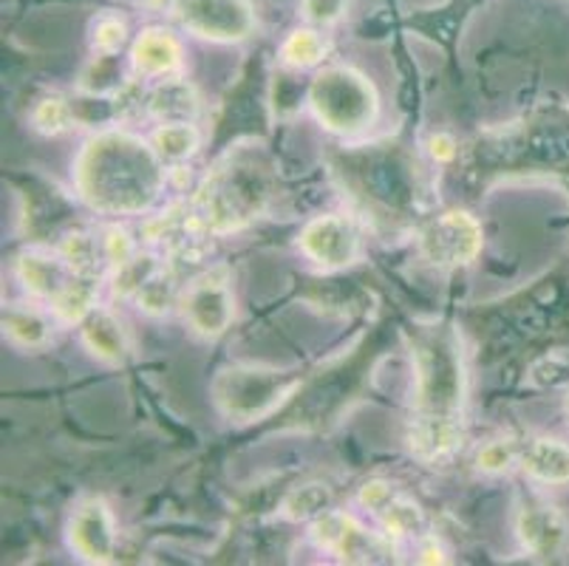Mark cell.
Masks as SVG:
<instances>
[{
    "label": "cell",
    "mask_w": 569,
    "mask_h": 566,
    "mask_svg": "<svg viewBox=\"0 0 569 566\" xmlns=\"http://www.w3.org/2000/svg\"><path fill=\"white\" fill-rule=\"evenodd\" d=\"M413 363V408L408 448L426 465H439L462 445L468 366L453 324L422 320L408 331Z\"/></svg>",
    "instance_id": "cell-1"
},
{
    "label": "cell",
    "mask_w": 569,
    "mask_h": 566,
    "mask_svg": "<svg viewBox=\"0 0 569 566\" xmlns=\"http://www.w3.org/2000/svg\"><path fill=\"white\" fill-rule=\"evenodd\" d=\"M74 185L91 210L133 216L151 210L164 190V162L153 145L128 131H102L86 142Z\"/></svg>",
    "instance_id": "cell-2"
},
{
    "label": "cell",
    "mask_w": 569,
    "mask_h": 566,
    "mask_svg": "<svg viewBox=\"0 0 569 566\" xmlns=\"http://www.w3.org/2000/svg\"><path fill=\"white\" fill-rule=\"evenodd\" d=\"M276 196V170L258 145H238L196 187L188 201L196 230L204 238L244 230L263 216Z\"/></svg>",
    "instance_id": "cell-3"
},
{
    "label": "cell",
    "mask_w": 569,
    "mask_h": 566,
    "mask_svg": "<svg viewBox=\"0 0 569 566\" xmlns=\"http://www.w3.org/2000/svg\"><path fill=\"white\" fill-rule=\"evenodd\" d=\"M303 388L301 371L295 368L236 363L213 377V403L230 423L250 425L278 414Z\"/></svg>",
    "instance_id": "cell-4"
},
{
    "label": "cell",
    "mask_w": 569,
    "mask_h": 566,
    "mask_svg": "<svg viewBox=\"0 0 569 566\" xmlns=\"http://www.w3.org/2000/svg\"><path fill=\"white\" fill-rule=\"evenodd\" d=\"M309 106L326 131L338 137H360L377 122L380 97L369 77L349 66L318 71L309 86Z\"/></svg>",
    "instance_id": "cell-5"
},
{
    "label": "cell",
    "mask_w": 569,
    "mask_h": 566,
    "mask_svg": "<svg viewBox=\"0 0 569 566\" xmlns=\"http://www.w3.org/2000/svg\"><path fill=\"white\" fill-rule=\"evenodd\" d=\"M151 7L173 14L190 34L213 43H241L256 29L250 0H148Z\"/></svg>",
    "instance_id": "cell-6"
},
{
    "label": "cell",
    "mask_w": 569,
    "mask_h": 566,
    "mask_svg": "<svg viewBox=\"0 0 569 566\" xmlns=\"http://www.w3.org/2000/svg\"><path fill=\"white\" fill-rule=\"evenodd\" d=\"M482 225L468 210H445L417 230L422 261L437 269L468 267L482 252Z\"/></svg>",
    "instance_id": "cell-7"
},
{
    "label": "cell",
    "mask_w": 569,
    "mask_h": 566,
    "mask_svg": "<svg viewBox=\"0 0 569 566\" xmlns=\"http://www.w3.org/2000/svg\"><path fill=\"white\" fill-rule=\"evenodd\" d=\"M312 542L326 553H335L346 564H391L395 544L388 533L363 527L343 510L320 513L312 522Z\"/></svg>",
    "instance_id": "cell-8"
},
{
    "label": "cell",
    "mask_w": 569,
    "mask_h": 566,
    "mask_svg": "<svg viewBox=\"0 0 569 566\" xmlns=\"http://www.w3.org/2000/svg\"><path fill=\"white\" fill-rule=\"evenodd\" d=\"M182 315L201 337H221L236 318L232 278L227 267H213L190 280L182 292Z\"/></svg>",
    "instance_id": "cell-9"
},
{
    "label": "cell",
    "mask_w": 569,
    "mask_h": 566,
    "mask_svg": "<svg viewBox=\"0 0 569 566\" xmlns=\"http://www.w3.org/2000/svg\"><path fill=\"white\" fill-rule=\"evenodd\" d=\"M360 507L380 522L391 538H426L428 518L426 510L413 502L400 485L386 479H371L360 487L357 496Z\"/></svg>",
    "instance_id": "cell-10"
},
{
    "label": "cell",
    "mask_w": 569,
    "mask_h": 566,
    "mask_svg": "<svg viewBox=\"0 0 569 566\" xmlns=\"http://www.w3.org/2000/svg\"><path fill=\"white\" fill-rule=\"evenodd\" d=\"M516 536L527 555L538 560H552L567 549L569 522L547 498L525 496L516 510Z\"/></svg>",
    "instance_id": "cell-11"
},
{
    "label": "cell",
    "mask_w": 569,
    "mask_h": 566,
    "mask_svg": "<svg viewBox=\"0 0 569 566\" xmlns=\"http://www.w3.org/2000/svg\"><path fill=\"white\" fill-rule=\"evenodd\" d=\"M301 252L323 269H343L360 258V232L355 221L338 212L312 218L298 236Z\"/></svg>",
    "instance_id": "cell-12"
},
{
    "label": "cell",
    "mask_w": 569,
    "mask_h": 566,
    "mask_svg": "<svg viewBox=\"0 0 569 566\" xmlns=\"http://www.w3.org/2000/svg\"><path fill=\"white\" fill-rule=\"evenodd\" d=\"M14 275L23 284V289L32 298L43 300V304L54 306L57 300L63 298L77 280L82 278V272H77L60 249H43L32 247L23 249L14 261Z\"/></svg>",
    "instance_id": "cell-13"
},
{
    "label": "cell",
    "mask_w": 569,
    "mask_h": 566,
    "mask_svg": "<svg viewBox=\"0 0 569 566\" xmlns=\"http://www.w3.org/2000/svg\"><path fill=\"white\" fill-rule=\"evenodd\" d=\"M69 547L86 564H111L117 555V524L102 498H88L71 513Z\"/></svg>",
    "instance_id": "cell-14"
},
{
    "label": "cell",
    "mask_w": 569,
    "mask_h": 566,
    "mask_svg": "<svg viewBox=\"0 0 569 566\" xmlns=\"http://www.w3.org/2000/svg\"><path fill=\"white\" fill-rule=\"evenodd\" d=\"M77 326H80L82 346L97 360L108 363V366H126L128 357H131V337L111 309L97 306Z\"/></svg>",
    "instance_id": "cell-15"
},
{
    "label": "cell",
    "mask_w": 569,
    "mask_h": 566,
    "mask_svg": "<svg viewBox=\"0 0 569 566\" xmlns=\"http://www.w3.org/2000/svg\"><path fill=\"white\" fill-rule=\"evenodd\" d=\"M182 43L164 29H144L131 46V66L144 80H168L182 69Z\"/></svg>",
    "instance_id": "cell-16"
},
{
    "label": "cell",
    "mask_w": 569,
    "mask_h": 566,
    "mask_svg": "<svg viewBox=\"0 0 569 566\" xmlns=\"http://www.w3.org/2000/svg\"><path fill=\"white\" fill-rule=\"evenodd\" d=\"M519 467L541 485H567L569 481V445L550 436H536L521 443Z\"/></svg>",
    "instance_id": "cell-17"
},
{
    "label": "cell",
    "mask_w": 569,
    "mask_h": 566,
    "mask_svg": "<svg viewBox=\"0 0 569 566\" xmlns=\"http://www.w3.org/2000/svg\"><path fill=\"white\" fill-rule=\"evenodd\" d=\"M148 113L159 122H193L199 117V93L188 80L168 77L148 93Z\"/></svg>",
    "instance_id": "cell-18"
},
{
    "label": "cell",
    "mask_w": 569,
    "mask_h": 566,
    "mask_svg": "<svg viewBox=\"0 0 569 566\" xmlns=\"http://www.w3.org/2000/svg\"><path fill=\"white\" fill-rule=\"evenodd\" d=\"M3 331H7L9 342L20 346L26 351L43 349L51 340V324L43 311L34 306L12 304L3 309Z\"/></svg>",
    "instance_id": "cell-19"
},
{
    "label": "cell",
    "mask_w": 569,
    "mask_h": 566,
    "mask_svg": "<svg viewBox=\"0 0 569 566\" xmlns=\"http://www.w3.org/2000/svg\"><path fill=\"white\" fill-rule=\"evenodd\" d=\"M131 298L137 300L139 309L148 311V315H153V318H159V315H168L176 304H182V292H179V287H176L173 272H170V269H164V264H157L151 272L144 275L142 284L133 289Z\"/></svg>",
    "instance_id": "cell-20"
},
{
    "label": "cell",
    "mask_w": 569,
    "mask_h": 566,
    "mask_svg": "<svg viewBox=\"0 0 569 566\" xmlns=\"http://www.w3.org/2000/svg\"><path fill=\"white\" fill-rule=\"evenodd\" d=\"M201 137L193 122H162L153 133V148L162 156V162L179 165L188 162L199 150Z\"/></svg>",
    "instance_id": "cell-21"
},
{
    "label": "cell",
    "mask_w": 569,
    "mask_h": 566,
    "mask_svg": "<svg viewBox=\"0 0 569 566\" xmlns=\"http://www.w3.org/2000/svg\"><path fill=\"white\" fill-rule=\"evenodd\" d=\"M329 43L318 29H295L281 46V62L295 71L315 69L318 62H323Z\"/></svg>",
    "instance_id": "cell-22"
},
{
    "label": "cell",
    "mask_w": 569,
    "mask_h": 566,
    "mask_svg": "<svg viewBox=\"0 0 569 566\" xmlns=\"http://www.w3.org/2000/svg\"><path fill=\"white\" fill-rule=\"evenodd\" d=\"M329 505H332V493H329V487L312 481V485L295 487V490L283 498L281 513L289 522H315L320 513L329 510Z\"/></svg>",
    "instance_id": "cell-23"
},
{
    "label": "cell",
    "mask_w": 569,
    "mask_h": 566,
    "mask_svg": "<svg viewBox=\"0 0 569 566\" xmlns=\"http://www.w3.org/2000/svg\"><path fill=\"white\" fill-rule=\"evenodd\" d=\"M74 125H77L74 106H71L66 97H60V93L43 97V100L32 108V128L34 131L46 133V137L66 133L69 128H74Z\"/></svg>",
    "instance_id": "cell-24"
},
{
    "label": "cell",
    "mask_w": 569,
    "mask_h": 566,
    "mask_svg": "<svg viewBox=\"0 0 569 566\" xmlns=\"http://www.w3.org/2000/svg\"><path fill=\"white\" fill-rule=\"evenodd\" d=\"M521 461V443L510 439V436H499V439H490L488 445L479 448L476 454V470H482L488 476H501L507 470L519 467Z\"/></svg>",
    "instance_id": "cell-25"
},
{
    "label": "cell",
    "mask_w": 569,
    "mask_h": 566,
    "mask_svg": "<svg viewBox=\"0 0 569 566\" xmlns=\"http://www.w3.org/2000/svg\"><path fill=\"white\" fill-rule=\"evenodd\" d=\"M122 88V69H119L117 54H97L80 80V91L88 97H108Z\"/></svg>",
    "instance_id": "cell-26"
},
{
    "label": "cell",
    "mask_w": 569,
    "mask_h": 566,
    "mask_svg": "<svg viewBox=\"0 0 569 566\" xmlns=\"http://www.w3.org/2000/svg\"><path fill=\"white\" fill-rule=\"evenodd\" d=\"M128 40V26L119 14H100L91 23V49L97 54H117Z\"/></svg>",
    "instance_id": "cell-27"
},
{
    "label": "cell",
    "mask_w": 569,
    "mask_h": 566,
    "mask_svg": "<svg viewBox=\"0 0 569 566\" xmlns=\"http://www.w3.org/2000/svg\"><path fill=\"white\" fill-rule=\"evenodd\" d=\"M102 252H106V261L111 264L117 272L122 267H128V264L139 256L133 238L128 236V230H122V227H117V225L102 230Z\"/></svg>",
    "instance_id": "cell-28"
},
{
    "label": "cell",
    "mask_w": 569,
    "mask_h": 566,
    "mask_svg": "<svg viewBox=\"0 0 569 566\" xmlns=\"http://www.w3.org/2000/svg\"><path fill=\"white\" fill-rule=\"evenodd\" d=\"M351 0H303L301 14L315 29H329L349 14Z\"/></svg>",
    "instance_id": "cell-29"
},
{
    "label": "cell",
    "mask_w": 569,
    "mask_h": 566,
    "mask_svg": "<svg viewBox=\"0 0 569 566\" xmlns=\"http://www.w3.org/2000/svg\"><path fill=\"white\" fill-rule=\"evenodd\" d=\"M428 153L433 156V162L451 165L459 156V142L451 133H433V137L428 139Z\"/></svg>",
    "instance_id": "cell-30"
},
{
    "label": "cell",
    "mask_w": 569,
    "mask_h": 566,
    "mask_svg": "<svg viewBox=\"0 0 569 566\" xmlns=\"http://www.w3.org/2000/svg\"><path fill=\"white\" fill-rule=\"evenodd\" d=\"M419 564H448V558L437 547V542H426L422 544V558H419Z\"/></svg>",
    "instance_id": "cell-31"
}]
</instances>
